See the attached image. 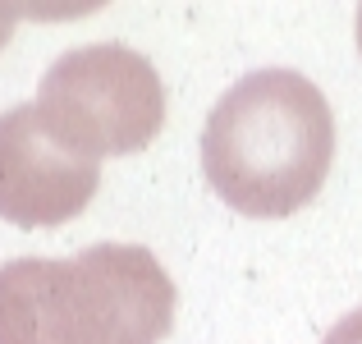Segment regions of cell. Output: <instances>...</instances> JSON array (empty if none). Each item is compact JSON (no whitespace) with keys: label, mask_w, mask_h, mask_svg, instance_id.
Wrapping results in <instances>:
<instances>
[{"label":"cell","mask_w":362,"mask_h":344,"mask_svg":"<svg viewBox=\"0 0 362 344\" xmlns=\"http://www.w3.org/2000/svg\"><path fill=\"white\" fill-rule=\"evenodd\" d=\"M37 120L88 161L142 151L165 124V88L147 55L119 42L74 46L37 88Z\"/></svg>","instance_id":"cell-3"},{"label":"cell","mask_w":362,"mask_h":344,"mask_svg":"<svg viewBox=\"0 0 362 344\" xmlns=\"http://www.w3.org/2000/svg\"><path fill=\"white\" fill-rule=\"evenodd\" d=\"M101 184V161L60 147L37 120V106L0 115V221L55 229L83 212Z\"/></svg>","instance_id":"cell-4"},{"label":"cell","mask_w":362,"mask_h":344,"mask_svg":"<svg viewBox=\"0 0 362 344\" xmlns=\"http://www.w3.org/2000/svg\"><path fill=\"white\" fill-rule=\"evenodd\" d=\"M335 161V120L312 79L293 69L243 74L202 129V175L225 207L280 221L321 193Z\"/></svg>","instance_id":"cell-1"},{"label":"cell","mask_w":362,"mask_h":344,"mask_svg":"<svg viewBox=\"0 0 362 344\" xmlns=\"http://www.w3.org/2000/svg\"><path fill=\"white\" fill-rule=\"evenodd\" d=\"M321 344H362V308L349 312V317H339L335 326L326 331V340Z\"/></svg>","instance_id":"cell-5"},{"label":"cell","mask_w":362,"mask_h":344,"mask_svg":"<svg viewBox=\"0 0 362 344\" xmlns=\"http://www.w3.org/2000/svg\"><path fill=\"white\" fill-rule=\"evenodd\" d=\"M14 9H0V46H5V37H9V28H14Z\"/></svg>","instance_id":"cell-6"},{"label":"cell","mask_w":362,"mask_h":344,"mask_svg":"<svg viewBox=\"0 0 362 344\" xmlns=\"http://www.w3.org/2000/svg\"><path fill=\"white\" fill-rule=\"evenodd\" d=\"M175 280L138 243L0 262V344H160Z\"/></svg>","instance_id":"cell-2"},{"label":"cell","mask_w":362,"mask_h":344,"mask_svg":"<svg viewBox=\"0 0 362 344\" xmlns=\"http://www.w3.org/2000/svg\"><path fill=\"white\" fill-rule=\"evenodd\" d=\"M358 51H362V5H358Z\"/></svg>","instance_id":"cell-7"}]
</instances>
